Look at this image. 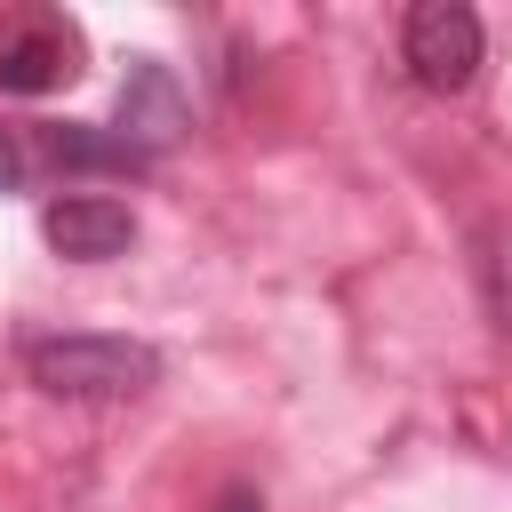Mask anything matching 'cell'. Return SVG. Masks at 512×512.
<instances>
[{
  "label": "cell",
  "instance_id": "obj_1",
  "mask_svg": "<svg viewBox=\"0 0 512 512\" xmlns=\"http://www.w3.org/2000/svg\"><path fill=\"white\" fill-rule=\"evenodd\" d=\"M24 376L48 400H80V408H112L160 384V352L136 336H32L24 344Z\"/></svg>",
  "mask_w": 512,
  "mask_h": 512
},
{
  "label": "cell",
  "instance_id": "obj_2",
  "mask_svg": "<svg viewBox=\"0 0 512 512\" xmlns=\"http://www.w3.org/2000/svg\"><path fill=\"white\" fill-rule=\"evenodd\" d=\"M480 56H488V32L464 0H416L408 24H400V64L416 88L432 96H464L480 80Z\"/></svg>",
  "mask_w": 512,
  "mask_h": 512
},
{
  "label": "cell",
  "instance_id": "obj_3",
  "mask_svg": "<svg viewBox=\"0 0 512 512\" xmlns=\"http://www.w3.org/2000/svg\"><path fill=\"white\" fill-rule=\"evenodd\" d=\"M112 136L136 144L144 160H160L168 144L192 136V104H184V88H176L168 64H152V56L128 64V80H120V112H112Z\"/></svg>",
  "mask_w": 512,
  "mask_h": 512
},
{
  "label": "cell",
  "instance_id": "obj_4",
  "mask_svg": "<svg viewBox=\"0 0 512 512\" xmlns=\"http://www.w3.org/2000/svg\"><path fill=\"white\" fill-rule=\"evenodd\" d=\"M40 232L64 264H112L136 248V208L128 200H104V192H64L40 208Z\"/></svg>",
  "mask_w": 512,
  "mask_h": 512
},
{
  "label": "cell",
  "instance_id": "obj_5",
  "mask_svg": "<svg viewBox=\"0 0 512 512\" xmlns=\"http://www.w3.org/2000/svg\"><path fill=\"white\" fill-rule=\"evenodd\" d=\"M72 24L56 16H32L0 40V96H48L56 80H72Z\"/></svg>",
  "mask_w": 512,
  "mask_h": 512
},
{
  "label": "cell",
  "instance_id": "obj_6",
  "mask_svg": "<svg viewBox=\"0 0 512 512\" xmlns=\"http://www.w3.org/2000/svg\"><path fill=\"white\" fill-rule=\"evenodd\" d=\"M40 152H48L56 168H112V176H144V168H152L136 144H120L112 128H80V120L40 128Z\"/></svg>",
  "mask_w": 512,
  "mask_h": 512
},
{
  "label": "cell",
  "instance_id": "obj_7",
  "mask_svg": "<svg viewBox=\"0 0 512 512\" xmlns=\"http://www.w3.org/2000/svg\"><path fill=\"white\" fill-rule=\"evenodd\" d=\"M472 248H480V256H472V272H480V304H488V320L512 336V224H488Z\"/></svg>",
  "mask_w": 512,
  "mask_h": 512
},
{
  "label": "cell",
  "instance_id": "obj_8",
  "mask_svg": "<svg viewBox=\"0 0 512 512\" xmlns=\"http://www.w3.org/2000/svg\"><path fill=\"white\" fill-rule=\"evenodd\" d=\"M24 184V152H16V136L0 128V192H16Z\"/></svg>",
  "mask_w": 512,
  "mask_h": 512
},
{
  "label": "cell",
  "instance_id": "obj_9",
  "mask_svg": "<svg viewBox=\"0 0 512 512\" xmlns=\"http://www.w3.org/2000/svg\"><path fill=\"white\" fill-rule=\"evenodd\" d=\"M216 512H264V496H248V488H224V504Z\"/></svg>",
  "mask_w": 512,
  "mask_h": 512
}]
</instances>
